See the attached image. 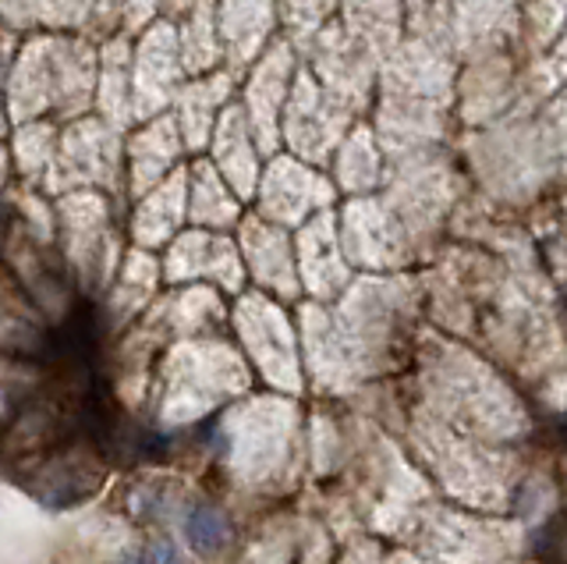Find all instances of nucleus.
Segmentation results:
<instances>
[{
  "label": "nucleus",
  "instance_id": "nucleus-2",
  "mask_svg": "<svg viewBox=\"0 0 567 564\" xmlns=\"http://www.w3.org/2000/svg\"><path fill=\"white\" fill-rule=\"evenodd\" d=\"M231 529H228V518L220 511H210V508H199L188 515V540L199 546V551H220L223 543H228Z\"/></svg>",
  "mask_w": 567,
  "mask_h": 564
},
{
  "label": "nucleus",
  "instance_id": "nucleus-1",
  "mask_svg": "<svg viewBox=\"0 0 567 564\" xmlns=\"http://www.w3.org/2000/svg\"><path fill=\"white\" fill-rule=\"evenodd\" d=\"M242 331L252 355L263 362L266 377L280 380L294 388V355H291V337H288V326H284L280 313H274L270 306L263 302H248L242 309Z\"/></svg>",
  "mask_w": 567,
  "mask_h": 564
}]
</instances>
